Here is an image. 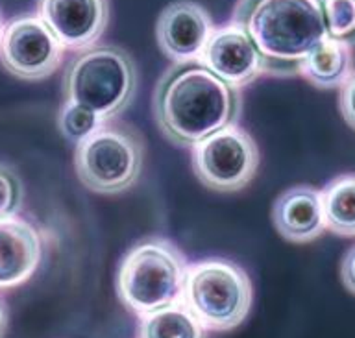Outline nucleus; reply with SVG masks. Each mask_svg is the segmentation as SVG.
I'll list each match as a JSON object with an SVG mask.
<instances>
[{
  "label": "nucleus",
  "instance_id": "nucleus-1",
  "mask_svg": "<svg viewBox=\"0 0 355 338\" xmlns=\"http://www.w3.org/2000/svg\"><path fill=\"white\" fill-rule=\"evenodd\" d=\"M152 113L166 141L193 148L211 133L237 124L243 94L198 60L172 63L155 83Z\"/></svg>",
  "mask_w": 355,
  "mask_h": 338
},
{
  "label": "nucleus",
  "instance_id": "nucleus-2",
  "mask_svg": "<svg viewBox=\"0 0 355 338\" xmlns=\"http://www.w3.org/2000/svg\"><path fill=\"white\" fill-rule=\"evenodd\" d=\"M232 22L254 41L265 74L300 76L311 52L327 39L324 0H237Z\"/></svg>",
  "mask_w": 355,
  "mask_h": 338
},
{
  "label": "nucleus",
  "instance_id": "nucleus-3",
  "mask_svg": "<svg viewBox=\"0 0 355 338\" xmlns=\"http://www.w3.org/2000/svg\"><path fill=\"white\" fill-rule=\"evenodd\" d=\"M187 270V257L171 238H141L119 263L116 298L139 318L165 309L182 301Z\"/></svg>",
  "mask_w": 355,
  "mask_h": 338
},
{
  "label": "nucleus",
  "instance_id": "nucleus-4",
  "mask_svg": "<svg viewBox=\"0 0 355 338\" xmlns=\"http://www.w3.org/2000/svg\"><path fill=\"white\" fill-rule=\"evenodd\" d=\"M139 85L137 63L116 44H93L76 52L63 78V98L93 109L102 121H113L132 105Z\"/></svg>",
  "mask_w": 355,
  "mask_h": 338
},
{
  "label": "nucleus",
  "instance_id": "nucleus-5",
  "mask_svg": "<svg viewBox=\"0 0 355 338\" xmlns=\"http://www.w3.org/2000/svg\"><path fill=\"white\" fill-rule=\"evenodd\" d=\"M146 161V141L133 124L105 121L74 148V170L83 187L119 196L139 181Z\"/></svg>",
  "mask_w": 355,
  "mask_h": 338
},
{
  "label": "nucleus",
  "instance_id": "nucleus-6",
  "mask_svg": "<svg viewBox=\"0 0 355 338\" xmlns=\"http://www.w3.org/2000/svg\"><path fill=\"white\" fill-rule=\"evenodd\" d=\"M182 303L205 331H232L248 318L254 285L248 272L235 260L209 257L189 265Z\"/></svg>",
  "mask_w": 355,
  "mask_h": 338
},
{
  "label": "nucleus",
  "instance_id": "nucleus-7",
  "mask_svg": "<svg viewBox=\"0 0 355 338\" xmlns=\"http://www.w3.org/2000/svg\"><path fill=\"white\" fill-rule=\"evenodd\" d=\"M191 150L193 174L213 193L233 194L243 190L259 168V146L252 133L239 124H227Z\"/></svg>",
  "mask_w": 355,
  "mask_h": 338
},
{
  "label": "nucleus",
  "instance_id": "nucleus-8",
  "mask_svg": "<svg viewBox=\"0 0 355 338\" xmlns=\"http://www.w3.org/2000/svg\"><path fill=\"white\" fill-rule=\"evenodd\" d=\"M65 46L37 13H21L4 22L0 33V63L11 76L41 82L63 63Z\"/></svg>",
  "mask_w": 355,
  "mask_h": 338
},
{
  "label": "nucleus",
  "instance_id": "nucleus-9",
  "mask_svg": "<svg viewBox=\"0 0 355 338\" xmlns=\"http://www.w3.org/2000/svg\"><path fill=\"white\" fill-rule=\"evenodd\" d=\"M39 19L52 30L65 50L93 46L110 24V0H37Z\"/></svg>",
  "mask_w": 355,
  "mask_h": 338
},
{
  "label": "nucleus",
  "instance_id": "nucleus-10",
  "mask_svg": "<svg viewBox=\"0 0 355 338\" xmlns=\"http://www.w3.org/2000/svg\"><path fill=\"white\" fill-rule=\"evenodd\" d=\"M213 30L215 24L204 6L193 0H174L157 17L155 39L172 63H183L200 60Z\"/></svg>",
  "mask_w": 355,
  "mask_h": 338
},
{
  "label": "nucleus",
  "instance_id": "nucleus-11",
  "mask_svg": "<svg viewBox=\"0 0 355 338\" xmlns=\"http://www.w3.org/2000/svg\"><path fill=\"white\" fill-rule=\"evenodd\" d=\"M198 61L235 89L246 87L265 74L257 46L248 33L232 21L215 26Z\"/></svg>",
  "mask_w": 355,
  "mask_h": 338
},
{
  "label": "nucleus",
  "instance_id": "nucleus-12",
  "mask_svg": "<svg viewBox=\"0 0 355 338\" xmlns=\"http://www.w3.org/2000/svg\"><path fill=\"white\" fill-rule=\"evenodd\" d=\"M272 224L277 235L293 244H309L326 231L322 194L311 185H294L272 204Z\"/></svg>",
  "mask_w": 355,
  "mask_h": 338
},
{
  "label": "nucleus",
  "instance_id": "nucleus-13",
  "mask_svg": "<svg viewBox=\"0 0 355 338\" xmlns=\"http://www.w3.org/2000/svg\"><path fill=\"white\" fill-rule=\"evenodd\" d=\"M43 257V238L21 216L0 218V290L21 287Z\"/></svg>",
  "mask_w": 355,
  "mask_h": 338
},
{
  "label": "nucleus",
  "instance_id": "nucleus-14",
  "mask_svg": "<svg viewBox=\"0 0 355 338\" xmlns=\"http://www.w3.org/2000/svg\"><path fill=\"white\" fill-rule=\"evenodd\" d=\"M354 72V52L352 46L337 39L327 37L316 46L304 65L300 76L316 89L331 91L340 89Z\"/></svg>",
  "mask_w": 355,
  "mask_h": 338
},
{
  "label": "nucleus",
  "instance_id": "nucleus-15",
  "mask_svg": "<svg viewBox=\"0 0 355 338\" xmlns=\"http://www.w3.org/2000/svg\"><path fill=\"white\" fill-rule=\"evenodd\" d=\"M320 194L326 229L338 237H355V174L333 177Z\"/></svg>",
  "mask_w": 355,
  "mask_h": 338
},
{
  "label": "nucleus",
  "instance_id": "nucleus-16",
  "mask_svg": "<svg viewBox=\"0 0 355 338\" xmlns=\"http://www.w3.org/2000/svg\"><path fill=\"white\" fill-rule=\"evenodd\" d=\"M137 338H205V329L193 312L178 301L141 316Z\"/></svg>",
  "mask_w": 355,
  "mask_h": 338
},
{
  "label": "nucleus",
  "instance_id": "nucleus-17",
  "mask_svg": "<svg viewBox=\"0 0 355 338\" xmlns=\"http://www.w3.org/2000/svg\"><path fill=\"white\" fill-rule=\"evenodd\" d=\"M105 121H102L93 109L76 102L65 100L58 113V127L63 137L72 144L82 143L93 132H96Z\"/></svg>",
  "mask_w": 355,
  "mask_h": 338
},
{
  "label": "nucleus",
  "instance_id": "nucleus-18",
  "mask_svg": "<svg viewBox=\"0 0 355 338\" xmlns=\"http://www.w3.org/2000/svg\"><path fill=\"white\" fill-rule=\"evenodd\" d=\"M327 37L355 46V0H324Z\"/></svg>",
  "mask_w": 355,
  "mask_h": 338
},
{
  "label": "nucleus",
  "instance_id": "nucleus-19",
  "mask_svg": "<svg viewBox=\"0 0 355 338\" xmlns=\"http://www.w3.org/2000/svg\"><path fill=\"white\" fill-rule=\"evenodd\" d=\"M24 202V187L11 166L0 163V218L17 216Z\"/></svg>",
  "mask_w": 355,
  "mask_h": 338
},
{
  "label": "nucleus",
  "instance_id": "nucleus-20",
  "mask_svg": "<svg viewBox=\"0 0 355 338\" xmlns=\"http://www.w3.org/2000/svg\"><path fill=\"white\" fill-rule=\"evenodd\" d=\"M338 111L344 122L355 130V69L343 87L338 89Z\"/></svg>",
  "mask_w": 355,
  "mask_h": 338
},
{
  "label": "nucleus",
  "instance_id": "nucleus-21",
  "mask_svg": "<svg viewBox=\"0 0 355 338\" xmlns=\"http://www.w3.org/2000/svg\"><path fill=\"white\" fill-rule=\"evenodd\" d=\"M340 281L344 288L355 296V244L344 254L340 260Z\"/></svg>",
  "mask_w": 355,
  "mask_h": 338
},
{
  "label": "nucleus",
  "instance_id": "nucleus-22",
  "mask_svg": "<svg viewBox=\"0 0 355 338\" xmlns=\"http://www.w3.org/2000/svg\"><path fill=\"white\" fill-rule=\"evenodd\" d=\"M8 321H10V312H8V305L0 296V338H4L6 329H8Z\"/></svg>",
  "mask_w": 355,
  "mask_h": 338
},
{
  "label": "nucleus",
  "instance_id": "nucleus-23",
  "mask_svg": "<svg viewBox=\"0 0 355 338\" xmlns=\"http://www.w3.org/2000/svg\"><path fill=\"white\" fill-rule=\"evenodd\" d=\"M2 28H4V19H2V11H0V33H2Z\"/></svg>",
  "mask_w": 355,
  "mask_h": 338
}]
</instances>
